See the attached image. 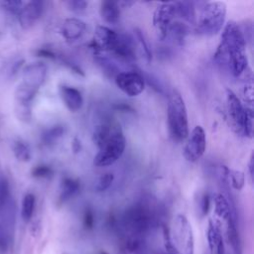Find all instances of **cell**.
Listing matches in <instances>:
<instances>
[{"mask_svg": "<svg viewBox=\"0 0 254 254\" xmlns=\"http://www.w3.org/2000/svg\"><path fill=\"white\" fill-rule=\"evenodd\" d=\"M214 59L235 77H239L247 70L246 40L237 23L230 21L224 25Z\"/></svg>", "mask_w": 254, "mask_h": 254, "instance_id": "cell-1", "label": "cell"}, {"mask_svg": "<svg viewBox=\"0 0 254 254\" xmlns=\"http://www.w3.org/2000/svg\"><path fill=\"white\" fill-rule=\"evenodd\" d=\"M47 65L42 62L28 64L22 73L15 90V112L22 121H29L32 116V102L46 80Z\"/></svg>", "mask_w": 254, "mask_h": 254, "instance_id": "cell-2", "label": "cell"}, {"mask_svg": "<svg viewBox=\"0 0 254 254\" xmlns=\"http://www.w3.org/2000/svg\"><path fill=\"white\" fill-rule=\"evenodd\" d=\"M198 16H195V32L201 36H213L223 27L227 6L222 1H207L200 3Z\"/></svg>", "mask_w": 254, "mask_h": 254, "instance_id": "cell-3", "label": "cell"}, {"mask_svg": "<svg viewBox=\"0 0 254 254\" xmlns=\"http://www.w3.org/2000/svg\"><path fill=\"white\" fill-rule=\"evenodd\" d=\"M167 118L171 137L178 142L187 139L190 133L188 111L185 100L177 89H173L169 95Z\"/></svg>", "mask_w": 254, "mask_h": 254, "instance_id": "cell-4", "label": "cell"}, {"mask_svg": "<svg viewBox=\"0 0 254 254\" xmlns=\"http://www.w3.org/2000/svg\"><path fill=\"white\" fill-rule=\"evenodd\" d=\"M156 222L155 213L151 205L139 201L128 207L122 217V224L130 236L143 237Z\"/></svg>", "mask_w": 254, "mask_h": 254, "instance_id": "cell-5", "label": "cell"}, {"mask_svg": "<svg viewBox=\"0 0 254 254\" xmlns=\"http://www.w3.org/2000/svg\"><path fill=\"white\" fill-rule=\"evenodd\" d=\"M226 107L232 130L239 136L252 137V108L243 105L231 89H226Z\"/></svg>", "mask_w": 254, "mask_h": 254, "instance_id": "cell-6", "label": "cell"}, {"mask_svg": "<svg viewBox=\"0 0 254 254\" xmlns=\"http://www.w3.org/2000/svg\"><path fill=\"white\" fill-rule=\"evenodd\" d=\"M126 139L120 126L116 125L111 134L97 147L93 164L96 167H107L114 164L124 153Z\"/></svg>", "mask_w": 254, "mask_h": 254, "instance_id": "cell-7", "label": "cell"}, {"mask_svg": "<svg viewBox=\"0 0 254 254\" xmlns=\"http://www.w3.org/2000/svg\"><path fill=\"white\" fill-rule=\"evenodd\" d=\"M169 231L173 254H193V232L186 215L177 214L174 218L172 229Z\"/></svg>", "mask_w": 254, "mask_h": 254, "instance_id": "cell-8", "label": "cell"}, {"mask_svg": "<svg viewBox=\"0 0 254 254\" xmlns=\"http://www.w3.org/2000/svg\"><path fill=\"white\" fill-rule=\"evenodd\" d=\"M0 223L12 241L16 223V205L9 181L2 172H0Z\"/></svg>", "mask_w": 254, "mask_h": 254, "instance_id": "cell-9", "label": "cell"}, {"mask_svg": "<svg viewBox=\"0 0 254 254\" xmlns=\"http://www.w3.org/2000/svg\"><path fill=\"white\" fill-rule=\"evenodd\" d=\"M177 20L176 2L160 3L153 14V25L161 40L168 36V30L171 24Z\"/></svg>", "mask_w": 254, "mask_h": 254, "instance_id": "cell-10", "label": "cell"}, {"mask_svg": "<svg viewBox=\"0 0 254 254\" xmlns=\"http://www.w3.org/2000/svg\"><path fill=\"white\" fill-rule=\"evenodd\" d=\"M206 148V135L200 125H196L187 137L184 148V157L188 162L194 163L204 154Z\"/></svg>", "mask_w": 254, "mask_h": 254, "instance_id": "cell-11", "label": "cell"}, {"mask_svg": "<svg viewBox=\"0 0 254 254\" xmlns=\"http://www.w3.org/2000/svg\"><path fill=\"white\" fill-rule=\"evenodd\" d=\"M114 80L117 87L130 97L138 96L145 89V79L137 71H120Z\"/></svg>", "mask_w": 254, "mask_h": 254, "instance_id": "cell-12", "label": "cell"}, {"mask_svg": "<svg viewBox=\"0 0 254 254\" xmlns=\"http://www.w3.org/2000/svg\"><path fill=\"white\" fill-rule=\"evenodd\" d=\"M121 35L109 27L97 26L93 35V49L95 51L112 53L117 47Z\"/></svg>", "mask_w": 254, "mask_h": 254, "instance_id": "cell-13", "label": "cell"}, {"mask_svg": "<svg viewBox=\"0 0 254 254\" xmlns=\"http://www.w3.org/2000/svg\"><path fill=\"white\" fill-rule=\"evenodd\" d=\"M45 8L43 1H28L24 2L18 16V22L23 29H30L41 18Z\"/></svg>", "mask_w": 254, "mask_h": 254, "instance_id": "cell-14", "label": "cell"}, {"mask_svg": "<svg viewBox=\"0 0 254 254\" xmlns=\"http://www.w3.org/2000/svg\"><path fill=\"white\" fill-rule=\"evenodd\" d=\"M86 31V24L79 18L71 17L65 19L61 27L60 34L64 39L68 42H73L82 37V35Z\"/></svg>", "mask_w": 254, "mask_h": 254, "instance_id": "cell-15", "label": "cell"}, {"mask_svg": "<svg viewBox=\"0 0 254 254\" xmlns=\"http://www.w3.org/2000/svg\"><path fill=\"white\" fill-rule=\"evenodd\" d=\"M59 92L64 106L70 112H76L82 107V104H83L82 94L75 87L63 84L60 86Z\"/></svg>", "mask_w": 254, "mask_h": 254, "instance_id": "cell-16", "label": "cell"}, {"mask_svg": "<svg viewBox=\"0 0 254 254\" xmlns=\"http://www.w3.org/2000/svg\"><path fill=\"white\" fill-rule=\"evenodd\" d=\"M99 13L106 23L116 24L120 19V4L113 1H102Z\"/></svg>", "mask_w": 254, "mask_h": 254, "instance_id": "cell-17", "label": "cell"}, {"mask_svg": "<svg viewBox=\"0 0 254 254\" xmlns=\"http://www.w3.org/2000/svg\"><path fill=\"white\" fill-rule=\"evenodd\" d=\"M226 235L229 245L231 246L234 254L242 253L241 239L236 226V217L231 216L226 220Z\"/></svg>", "mask_w": 254, "mask_h": 254, "instance_id": "cell-18", "label": "cell"}, {"mask_svg": "<svg viewBox=\"0 0 254 254\" xmlns=\"http://www.w3.org/2000/svg\"><path fill=\"white\" fill-rule=\"evenodd\" d=\"M80 189L79 181L72 179V178H64L62 181L61 189H60V195L59 201L60 203H64L72 196H74Z\"/></svg>", "mask_w": 254, "mask_h": 254, "instance_id": "cell-19", "label": "cell"}, {"mask_svg": "<svg viewBox=\"0 0 254 254\" xmlns=\"http://www.w3.org/2000/svg\"><path fill=\"white\" fill-rule=\"evenodd\" d=\"M214 212L220 219L225 221L231 216L236 217L234 210L223 193H217L214 196Z\"/></svg>", "mask_w": 254, "mask_h": 254, "instance_id": "cell-20", "label": "cell"}, {"mask_svg": "<svg viewBox=\"0 0 254 254\" xmlns=\"http://www.w3.org/2000/svg\"><path fill=\"white\" fill-rule=\"evenodd\" d=\"M206 237H207V242H208V247L210 249V253L213 254L216 246L218 245L219 242L223 241V239H222V235L220 232L219 224L211 219L208 220Z\"/></svg>", "mask_w": 254, "mask_h": 254, "instance_id": "cell-21", "label": "cell"}, {"mask_svg": "<svg viewBox=\"0 0 254 254\" xmlns=\"http://www.w3.org/2000/svg\"><path fill=\"white\" fill-rule=\"evenodd\" d=\"M190 32V28L187 24L181 22V21H178V20H175L169 30H168V36H171L172 39L178 43V44H183L184 40L186 39L187 35L189 34ZM167 36V37H168Z\"/></svg>", "mask_w": 254, "mask_h": 254, "instance_id": "cell-22", "label": "cell"}, {"mask_svg": "<svg viewBox=\"0 0 254 254\" xmlns=\"http://www.w3.org/2000/svg\"><path fill=\"white\" fill-rule=\"evenodd\" d=\"M36 206V196L32 192L24 195L21 204V217L25 222H29L34 214Z\"/></svg>", "mask_w": 254, "mask_h": 254, "instance_id": "cell-23", "label": "cell"}, {"mask_svg": "<svg viewBox=\"0 0 254 254\" xmlns=\"http://www.w3.org/2000/svg\"><path fill=\"white\" fill-rule=\"evenodd\" d=\"M14 156L17 158L18 161L20 162H29L31 159V149L29 147V145L23 141V140H16L13 143V147H12Z\"/></svg>", "mask_w": 254, "mask_h": 254, "instance_id": "cell-24", "label": "cell"}, {"mask_svg": "<svg viewBox=\"0 0 254 254\" xmlns=\"http://www.w3.org/2000/svg\"><path fill=\"white\" fill-rule=\"evenodd\" d=\"M227 180L230 182L232 188L236 190H242L245 184L244 173L238 170H228Z\"/></svg>", "mask_w": 254, "mask_h": 254, "instance_id": "cell-25", "label": "cell"}, {"mask_svg": "<svg viewBox=\"0 0 254 254\" xmlns=\"http://www.w3.org/2000/svg\"><path fill=\"white\" fill-rule=\"evenodd\" d=\"M64 132V129L63 126H59V125L54 126L43 134V141L45 142V144L51 145L57 142V140L63 136Z\"/></svg>", "mask_w": 254, "mask_h": 254, "instance_id": "cell-26", "label": "cell"}, {"mask_svg": "<svg viewBox=\"0 0 254 254\" xmlns=\"http://www.w3.org/2000/svg\"><path fill=\"white\" fill-rule=\"evenodd\" d=\"M24 2L19 0H8V1H0V8L9 15L17 17Z\"/></svg>", "mask_w": 254, "mask_h": 254, "instance_id": "cell-27", "label": "cell"}, {"mask_svg": "<svg viewBox=\"0 0 254 254\" xmlns=\"http://www.w3.org/2000/svg\"><path fill=\"white\" fill-rule=\"evenodd\" d=\"M134 34H135V39L138 43V46L140 47V50H141L143 56L145 57L147 62H150L152 60V53L150 51V48L148 46L147 41L144 38L143 33L139 29L136 28V29H134Z\"/></svg>", "mask_w": 254, "mask_h": 254, "instance_id": "cell-28", "label": "cell"}, {"mask_svg": "<svg viewBox=\"0 0 254 254\" xmlns=\"http://www.w3.org/2000/svg\"><path fill=\"white\" fill-rule=\"evenodd\" d=\"M196 205L198 209V213L201 217L205 216L209 210L210 206V196L207 192H201L198 194V198H196Z\"/></svg>", "mask_w": 254, "mask_h": 254, "instance_id": "cell-29", "label": "cell"}, {"mask_svg": "<svg viewBox=\"0 0 254 254\" xmlns=\"http://www.w3.org/2000/svg\"><path fill=\"white\" fill-rule=\"evenodd\" d=\"M113 180H114V175L112 173H104L102 174L96 185H95V190L97 191H104L106 190L113 183Z\"/></svg>", "mask_w": 254, "mask_h": 254, "instance_id": "cell-30", "label": "cell"}, {"mask_svg": "<svg viewBox=\"0 0 254 254\" xmlns=\"http://www.w3.org/2000/svg\"><path fill=\"white\" fill-rule=\"evenodd\" d=\"M67 8L75 13H80L84 11L88 5V2L84 0H69L66 2Z\"/></svg>", "mask_w": 254, "mask_h": 254, "instance_id": "cell-31", "label": "cell"}, {"mask_svg": "<svg viewBox=\"0 0 254 254\" xmlns=\"http://www.w3.org/2000/svg\"><path fill=\"white\" fill-rule=\"evenodd\" d=\"M33 176L36 178H41V179H45V178H49L53 175V170L49 167V166H38L36 167L33 172H32Z\"/></svg>", "mask_w": 254, "mask_h": 254, "instance_id": "cell-32", "label": "cell"}, {"mask_svg": "<svg viewBox=\"0 0 254 254\" xmlns=\"http://www.w3.org/2000/svg\"><path fill=\"white\" fill-rule=\"evenodd\" d=\"M11 243L10 238L8 237L6 231L4 230L3 226L0 223V252H6L9 248V245Z\"/></svg>", "mask_w": 254, "mask_h": 254, "instance_id": "cell-33", "label": "cell"}, {"mask_svg": "<svg viewBox=\"0 0 254 254\" xmlns=\"http://www.w3.org/2000/svg\"><path fill=\"white\" fill-rule=\"evenodd\" d=\"M83 225L86 229H91L94 225V213L90 208H87L84 211Z\"/></svg>", "mask_w": 254, "mask_h": 254, "instance_id": "cell-34", "label": "cell"}, {"mask_svg": "<svg viewBox=\"0 0 254 254\" xmlns=\"http://www.w3.org/2000/svg\"><path fill=\"white\" fill-rule=\"evenodd\" d=\"M253 153H251L250 158H249V162H248V172H249V177L251 182L253 181V168H254V162H253Z\"/></svg>", "mask_w": 254, "mask_h": 254, "instance_id": "cell-35", "label": "cell"}, {"mask_svg": "<svg viewBox=\"0 0 254 254\" xmlns=\"http://www.w3.org/2000/svg\"><path fill=\"white\" fill-rule=\"evenodd\" d=\"M71 148L73 150L74 153H78L81 149V144H80V141L77 139V138H74L72 143H71Z\"/></svg>", "mask_w": 254, "mask_h": 254, "instance_id": "cell-36", "label": "cell"}, {"mask_svg": "<svg viewBox=\"0 0 254 254\" xmlns=\"http://www.w3.org/2000/svg\"><path fill=\"white\" fill-rule=\"evenodd\" d=\"M99 254H108L107 252H105V251H101Z\"/></svg>", "mask_w": 254, "mask_h": 254, "instance_id": "cell-37", "label": "cell"}]
</instances>
